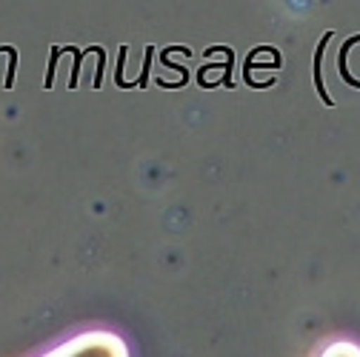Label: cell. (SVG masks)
I'll return each mask as SVG.
<instances>
[{"mask_svg":"<svg viewBox=\"0 0 360 357\" xmlns=\"http://www.w3.org/2000/svg\"><path fill=\"white\" fill-rule=\"evenodd\" d=\"M40 357H129V346L120 335L106 329L80 332Z\"/></svg>","mask_w":360,"mask_h":357,"instance_id":"obj_1","label":"cell"},{"mask_svg":"<svg viewBox=\"0 0 360 357\" xmlns=\"http://www.w3.org/2000/svg\"><path fill=\"white\" fill-rule=\"evenodd\" d=\"M318 357H360V346L349 343V340H335L326 349H321Z\"/></svg>","mask_w":360,"mask_h":357,"instance_id":"obj_2","label":"cell"}]
</instances>
